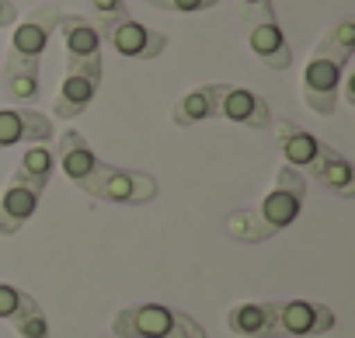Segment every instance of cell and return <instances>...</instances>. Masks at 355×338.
Wrapping results in <instances>:
<instances>
[{
	"label": "cell",
	"mask_w": 355,
	"mask_h": 338,
	"mask_svg": "<svg viewBox=\"0 0 355 338\" xmlns=\"http://www.w3.org/2000/svg\"><path fill=\"white\" fill-rule=\"evenodd\" d=\"M60 15L63 11L56 4H42L15 25L8 60H4V91L11 101H18V105L39 101V94H42L39 63H42V53L49 49V39L56 35Z\"/></svg>",
	"instance_id": "2"
},
{
	"label": "cell",
	"mask_w": 355,
	"mask_h": 338,
	"mask_svg": "<svg viewBox=\"0 0 355 338\" xmlns=\"http://www.w3.org/2000/svg\"><path fill=\"white\" fill-rule=\"evenodd\" d=\"M53 119L35 108H0V150L18 143H49Z\"/></svg>",
	"instance_id": "12"
},
{
	"label": "cell",
	"mask_w": 355,
	"mask_h": 338,
	"mask_svg": "<svg viewBox=\"0 0 355 338\" xmlns=\"http://www.w3.org/2000/svg\"><path fill=\"white\" fill-rule=\"evenodd\" d=\"M227 328L234 335H248V338H272V307H268V300L234 303L227 310Z\"/></svg>",
	"instance_id": "18"
},
{
	"label": "cell",
	"mask_w": 355,
	"mask_h": 338,
	"mask_svg": "<svg viewBox=\"0 0 355 338\" xmlns=\"http://www.w3.org/2000/svg\"><path fill=\"white\" fill-rule=\"evenodd\" d=\"M272 133H275V146L286 157V164L296 167V171H306L317 157V150H320V140L310 129H300L296 122H286V119L272 122Z\"/></svg>",
	"instance_id": "16"
},
{
	"label": "cell",
	"mask_w": 355,
	"mask_h": 338,
	"mask_svg": "<svg viewBox=\"0 0 355 338\" xmlns=\"http://www.w3.org/2000/svg\"><path fill=\"white\" fill-rule=\"evenodd\" d=\"M220 91H223V84H199V87H192L189 94H182L174 101L171 122L189 129V126H199L206 119H220Z\"/></svg>",
	"instance_id": "15"
},
{
	"label": "cell",
	"mask_w": 355,
	"mask_h": 338,
	"mask_svg": "<svg viewBox=\"0 0 355 338\" xmlns=\"http://www.w3.org/2000/svg\"><path fill=\"white\" fill-rule=\"evenodd\" d=\"M101 91V81L87 77V74H67L63 77V87L53 101V115L56 119H77L91 108V101L98 98Z\"/></svg>",
	"instance_id": "17"
},
{
	"label": "cell",
	"mask_w": 355,
	"mask_h": 338,
	"mask_svg": "<svg viewBox=\"0 0 355 338\" xmlns=\"http://www.w3.org/2000/svg\"><path fill=\"white\" fill-rule=\"evenodd\" d=\"M220 0H167L164 11H178V15H196V11H209Z\"/></svg>",
	"instance_id": "22"
},
{
	"label": "cell",
	"mask_w": 355,
	"mask_h": 338,
	"mask_svg": "<svg viewBox=\"0 0 355 338\" xmlns=\"http://www.w3.org/2000/svg\"><path fill=\"white\" fill-rule=\"evenodd\" d=\"M53 153H56V167H63V175H67L80 192L91 196L98 175L105 171V160L94 153V146L87 143V136H84L80 129H67V133H60Z\"/></svg>",
	"instance_id": "9"
},
{
	"label": "cell",
	"mask_w": 355,
	"mask_h": 338,
	"mask_svg": "<svg viewBox=\"0 0 355 338\" xmlns=\"http://www.w3.org/2000/svg\"><path fill=\"white\" fill-rule=\"evenodd\" d=\"M91 25L98 28V35H105L112 25H119V22H125V18H132L129 15V8H125V0H91Z\"/></svg>",
	"instance_id": "20"
},
{
	"label": "cell",
	"mask_w": 355,
	"mask_h": 338,
	"mask_svg": "<svg viewBox=\"0 0 355 338\" xmlns=\"http://www.w3.org/2000/svg\"><path fill=\"white\" fill-rule=\"evenodd\" d=\"M355 56V22L345 18L338 22L310 53L306 67H303V101L313 115H334L338 108V91H341V77L345 67Z\"/></svg>",
	"instance_id": "3"
},
{
	"label": "cell",
	"mask_w": 355,
	"mask_h": 338,
	"mask_svg": "<svg viewBox=\"0 0 355 338\" xmlns=\"http://www.w3.org/2000/svg\"><path fill=\"white\" fill-rule=\"evenodd\" d=\"M35 296L25 293L21 286H11V282H0V321H15L25 307H32Z\"/></svg>",
	"instance_id": "21"
},
{
	"label": "cell",
	"mask_w": 355,
	"mask_h": 338,
	"mask_svg": "<svg viewBox=\"0 0 355 338\" xmlns=\"http://www.w3.org/2000/svg\"><path fill=\"white\" fill-rule=\"evenodd\" d=\"M241 25H244L248 49L268 70H289L293 67V49H289V39L282 35V25L275 18L272 0H265V4H258V8H244L241 11Z\"/></svg>",
	"instance_id": "6"
},
{
	"label": "cell",
	"mask_w": 355,
	"mask_h": 338,
	"mask_svg": "<svg viewBox=\"0 0 355 338\" xmlns=\"http://www.w3.org/2000/svg\"><path fill=\"white\" fill-rule=\"evenodd\" d=\"M18 25V8H15V0H0V28H11Z\"/></svg>",
	"instance_id": "23"
},
{
	"label": "cell",
	"mask_w": 355,
	"mask_h": 338,
	"mask_svg": "<svg viewBox=\"0 0 355 338\" xmlns=\"http://www.w3.org/2000/svg\"><path fill=\"white\" fill-rule=\"evenodd\" d=\"M306 175H310L320 189L334 192L338 199H355V167H352V160H348L345 153H338L334 146L320 143L313 164L306 167Z\"/></svg>",
	"instance_id": "14"
},
{
	"label": "cell",
	"mask_w": 355,
	"mask_h": 338,
	"mask_svg": "<svg viewBox=\"0 0 355 338\" xmlns=\"http://www.w3.org/2000/svg\"><path fill=\"white\" fill-rule=\"evenodd\" d=\"M56 32L63 35V46H67V74H87V77L101 81L105 77L101 35L91 25V18H84V15H60Z\"/></svg>",
	"instance_id": "8"
},
{
	"label": "cell",
	"mask_w": 355,
	"mask_h": 338,
	"mask_svg": "<svg viewBox=\"0 0 355 338\" xmlns=\"http://www.w3.org/2000/svg\"><path fill=\"white\" fill-rule=\"evenodd\" d=\"M306 206V178L296 167L282 164L275 185L265 192V199L251 210H237L227 220V234L241 244H265L272 237H279L286 227H293L300 220Z\"/></svg>",
	"instance_id": "1"
},
{
	"label": "cell",
	"mask_w": 355,
	"mask_h": 338,
	"mask_svg": "<svg viewBox=\"0 0 355 338\" xmlns=\"http://www.w3.org/2000/svg\"><path fill=\"white\" fill-rule=\"evenodd\" d=\"M220 119H230L237 126H248V129H272V105L248 91V87H237V84H223L220 91Z\"/></svg>",
	"instance_id": "13"
},
{
	"label": "cell",
	"mask_w": 355,
	"mask_h": 338,
	"mask_svg": "<svg viewBox=\"0 0 355 338\" xmlns=\"http://www.w3.org/2000/svg\"><path fill=\"white\" fill-rule=\"evenodd\" d=\"M268 307H272V338L327 335L338 324L334 310L317 300H268Z\"/></svg>",
	"instance_id": "7"
},
{
	"label": "cell",
	"mask_w": 355,
	"mask_h": 338,
	"mask_svg": "<svg viewBox=\"0 0 355 338\" xmlns=\"http://www.w3.org/2000/svg\"><path fill=\"white\" fill-rule=\"evenodd\" d=\"M101 46H112L125 60H157L167 49V35L136 18H125L101 35Z\"/></svg>",
	"instance_id": "11"
},
{
	"label": "cell",
	"mask_w": 355,
	"mask_h": 338,
	"mask_svg": "<svg viewBox=\"0 0 355 338\" xmlns=\"http://www.w3.org/2000/svg\"><path fill=\"white\" fill-rule=\"evenodd\" d=\"M341 84H345V101H348V105H355V74L341 77Z\"/></svg>",
	"instance_id": "24"
},
{
	"label": "cell",
	"mask_w": 355,
	"mask_h": 338,
	"mask_svg": "<svg viewBox=\"0 0 355 338\" xmlns=\"http://www.w3.org/2000/svg\"><path fill=\"white\" fill-rule=\"evenodd\" d=\"M115 338H206L202 324L189 310L164 303H132L112 317Z\"/></svg>",
	"instance_id": "5"
},
{
	"label": "cell",
	"mask_w": 355,
	"mask_h": 338,
	"mask_svg": "<svg viewBox=\"0 0 355 338\" xmlns=\"http://www.w3.org/2000/svg\"><path fill=\"white\" fill-rule=\"evenodd\" d=\"M143 4H146V8H157V11H164V4H167V0H143Z\"/></svg>",
	"instance_id": "25"
},
{
	"label": "cell",
	"mask_w": 355,
	"mask_h": 338,
	"mask_svg": "<svg viewBox=\"0 0 355 338\" xmlns=\"http://www.w3.org/2000/svg\"><path fill=\"white\" fill-rule=\"evenodd\" d=\"M91 196L105 199V203H119V206H143L157 196V182L146 171H125V167L105 164V171L98 175Z\"/></svg>",
	"instance_id": "10"
},
{
	"label": "cell",
	"mask_w": 355,
	"mask_h": 338,
	"mask_svg": "<svg viewBox=\"0 0 355 338\" xmlns=\"http://www.w3.org/2000/svg\"><path fill=\"white\" fill-rule=\"evenodd\" d=\"M11 328L18 331V338H53V331H49V317H46V310H42L39 300H35L32 307H25V310L11 321Z\"/></svg>",
	"instance_id": "19"
},
{
	"label": "cell",
	"mask_w": 355,
	"mask_h": 338,
	"mask_svg": "<svg viewBox=\"0 0 355 338\" xmlns=\"http://www.w3.org/2000/svg\"><path fill=\"white\" fill-rule=\"evenodd\" d=\"M112 338H115V335H112Z\"/></svg>",
	"instance_id": "27"
},
{
	"label": "cell",
	"mask_w": 355,
	"mask_h": 338,
	"mask_svg": "<svg viewBox=\"0 0 355 338\" xmlns=\"http://www.w3.org/2000/svg\"><path fill=\"white\" fill-rule=\"evenodd\" d=\"M258 4H265V0H241V11L244 8H258Z\"/></svg>",
	"instance_id": "26"
},
{
	"label": "cell",
	"mask_w": 355,
	"mask_h": 338,
	"mask_svg": "<svg viewBox=\"0 0 355 338\" xmlns=\"http://www.w3.org/2000/svg\"><path fill=\"white\" fill-rule=\"evenodd\" d=\"M53 171H56V153L49 143H32L21 153L11 182L0 192V237H15L35 217L53 182Z\"/></svg>",
	"instance_id": "4"
}]
</instances>
